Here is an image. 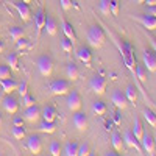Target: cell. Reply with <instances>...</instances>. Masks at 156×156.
Wrapping results in <instances>:
<instances>
[{"mask_svg": "<svg viewBox=\"0 0 156 156\" xmlns=\"http://www.w3.org/2000/svg\"><path fill=\"white\" fill-rule=\"evenodd\" d=\"M108 33V36L114 41V44L117 45V48H119V51H120V56H122V59H123V62H125V66L128 67V70L131 72V75L134 76V80H136V56H134V50H133V45L129 44L128 41H123V39H119L112 31H106ZM136 86H137V89L140 90V92H144V95H145V98H147V94H145V90H144V87L140 86V83L136 80Z\"/></svg>", "mask_w": 156, "mask_h": 156, "instance_id": "1", "label": "cell"}, {"mask_svg": "<svg viewBox=\"0 0 156 156\" xmlns=\"http://www.w3.org/2000/svg\"><path fill=\"white\" fill-rule=\"evenodd\" d=\"M87 41L94 48H100L106 41V33L100 25H90L87 30Z\"/></svg>", "mask_w": 156, "mask_h": 156, "instance_id": "2", "label": "cell"}, {"mask_svg": "<svg viewBox=\"0 0 156 156\" xmlns=\"http://www.w3.org/2000/svg\"><path fill=\"white\" fill-rule=\"evenodd\" d=\"M48 89L53 95H66L69 90L72 89L69 80H62V78H56L48 84Z\"/></svg>", "mask_w": 156, "mask_h": 156, "instance_id": "3", "label": "cell"}, {"mask_svg": "<svg viewBox=\"0 0 156 156\" xmlns=\"http://www.w3.org/2000/svg\"><path fill=\"white\" fill-rule=\"evenodd\" d=\"M37 70L42 76H50L51 72H53V59H51L48 55H41L36 61Z\"/></svg>", "mask_w": 156, "mask_h": 156, "instance_id": "4", "label": "cell"}, {"mask_svg": "<svg viewBox=\"0 0 156 156\" xmlns=\"http://www.w3.org/2000/svg\"><path fill=\"white\" fill-rule=\"evenodd\" d=\"M108 86V80L103 75H94L89 80V87L92 89V92H95L97 95H103Z\"/></svg>", "mask_w": 156, "mask_h": 156, "instance_id": "5", "label": "cell"}, {"mask_svg": "<svg viewBox=\"0 0 156 156\" xmlns=\"http://www.w3.org/2000/svg\"><path fill=\"white\" fill-rule=\"evenodd\" d=\"M66 105H67L69 111H72V112L81 109V95L78 94V90L70 89L66 94Z\"/></svg>", "mask_w": 156, "mask_h": 156, "instance_id": "6", "label": "cell"}, {"mask_svg": "<svg viewBox=\"0 0 156 156\" xmlns=\"http://www.w3.org/2000/svg\"><path fill=\"white\" fill-rule=\"evenodd\" d=\"M140 147H142V150H144L147 154H150V156L154 154L156 144H154V139H153V136L150 133L144 131V134H142V137H140Z\"/></svg>", "mask_w": 156, "mask_h": 156, "instance_id": "7", "label": "cell"}, {"mask_svg": "<svg viewBox=\"0 0 156 156\" xmlns=\"http://www.w3.org/2000/svg\"><path fill=\"white\" fill-rule=\"evenodd\" d=\"M45 17H47V12L44 9V6H41L36 12H34V25H36V37L39 39L42 30H44V25H45Z\"/></svg>", "mask_w": 156, "mask_h": 156, "instance_id": "8", "label": "cell"}, {"mask_svg": "<svg viewBox=\"0 0 156 156\" xmlns=\"http://www.w3.org/2000/svg\"><path fill=\"white\" fill-rule=\"evenodd\" d=\"M111 101L114 103V106L119 108V109H125L126 105H128L126 95H125V92H122L120 89H114V90H112V94H111Z\"/></svg>", "mask_w": 156, "mask_h": 156, "instance_id": "9", "label": "cell"}, {"mask_svg": "<svg viewBox=\"0 0 156 156\" xmlns=\"http://www.w3.org/2000/svg\"><path fill=\"white\" fill-rule=\"evenodd\" d=\"M2 106L3 109L8 112V114H16L17 109H19V103H17V98L12 97L11 94H6L2 100Z\"/></svg>", "mask_w": 156, "mask_h": 156, "instance_id": "10", "label": "cell"}, {"mask_svg": "<svg viewBox=\"0 0 156 156\" xmlns=\"http://www.w3.org/2000/svg\"><path fill=\"white\" fill-rule=\"evenodd\" d=\"M12 6H14L19 12V16L23 22H28L30 17H31V9H30V5L22 2V0H17V2H12Z\"/></svg>", "mask_w": 156, "mask_h": 156, "instance_id": "11", "label": "cell"}, {"mask_svg": "<svg viewBox=\"0 0 156 156\" xmlns=\"http://www.w3.org/2000/svg\"><path fill=\"white\" fill-rule=\"evenodd\" d=\"M142 59H144V66L150 72H156V53L148 48L142 51Z\"/></svg>", "mask_w": 156, "mask_h": 156, "instance_id": "12", "label": "cell"}, {"mask_svg": "<svg viewBox=\"0 0 156 156\" xmlns=\"http://www.w3.org/2000/svg\"><path fill=\"white\" fill-rule=\"evenodd\" d=\"M27 148L34 153V154H39L42 150V144H41V137H39L37 134H30L27 137Z\"/></svg>", "mask_w": 156, "mask_h": 156, "instance_id": "13", "label": "cell"}, {"mask_svg": "<svg viewBox=\"0 0 156 156\" xmlns=\"http://www.w3.org/2000/svg\"><path fill=\"white\" fill-rule=\"evenodd\" d=\"M39 117H41V109H39L37 105H33V106L25 108V111H23V119H25V120L34 123V122L39 120Z\"/></svg>", "mask_w": 156, "mask_h": 156, "instance_id": "14", "label": "cell"}, {"mask_svg": "<svg viewBox=\"0 0 156 156\" xmlns=\"http://www.w3.org/2000/svg\"><path fill=\"white\" fill-rule=\"evenodd\" d=\"M72 120H73L75 128L80 129V131H84V129L87 128V117H86V114L81 112V111H75Z\"/></svg>", "mask_w": 156, "mask_h": 156, "instance_id": "15", "label": "cell"}, {"mask_svg": "<svg viewBox=\"0 0 156 156\" xmlns=\"http://www.w3.org/2000/svg\"><path fill=\"white\" fill-rule=\"evenodd\" d=\"M76 56H78V59L84 64V66H90V61H92V51H90L89 47H86V45L78 47Z\"/></svg>", "mask_w": 156, "mask_h": 156, "instance_id": "16", "label": "cell"}, {"mask_svg": "<svg viewBox=\"0 0 156 156\" xmlns=\"http://www.w3.org/2000/svg\"><path fill=\"white\" fill-rule=\"evenodd\" d=\"M123 142H125V144H126L128 147H133V148H136V151H142L140 142H139V139L134 136V133L131 131V129H128V131H125Z\"/></svg>", "mask_w": 156, "mask_h": 156, "instance_id": "17", "label": "cell"}, {"mask_svg": "<svg viewBox=\"0 0 156 156\" xmlns=\"http://www.w3.org/2000/svg\"><path fill=\"white\" fill-rule=\"evenodd\" d=\"M41 117L42 120H48V122H55L56 117H58V111L53 105H47L44 106V109L41 111Z\"/></svg>", "mask_w": 156, "mask_h": 156, "instance_id": "18", "label": "cell"}, {"mask_svg": "<svg viewBox=\"0 0 156 156\" xmlns=\"http://www.w3.org/2000/svg\"><path fill=\"white\" fill-rule=\"evenodd\" d=\"M137 19L147 30H156V17L154 16H151V14L147 12V14H140Z\"/></svg>", "mask_w": 156, "mask_h": 156, "instance_id": "19", "label": "cell"}, {"mask_svg": "<svg viewBox=\"0 0 156 156\" xmlns=\"http://www.w3.org/2000/svg\"><path fill=\"white\" fill-rule=\"evenodd\" d=\"M61 27H62V33L66 34V37H69L72 42H75V41H76V34H75V28H73V25H72L69 20L62 19Z\"/></svg>", "mask_w": 156, "mask_h": 156, "instance_id": "20", "label": "cell"}, {"mask_svg": "<svg viewBox=\"0 0 156 156\" xmlns=\"http://www.w3.org/2000/svg\"><path fill=\"white\" fill-rule=\"evenodd\" d=\"M44 30H45V33H47L48 36H55V34H56V31H58V23H56V20H55L53 17H51L50 14H47V17H45Z\"/></svg>", "mask_w": 156, "mask_h": 156, "instance_id": "21", "label": "cell"}, {"mask_svg": "<svg viewBox=\"0 0 156 156\" xmlns=\"http://www.w3.org/2000/svg\"><path fill=\"white\" fill-rule=\"evenodd\" d=\"M17 84L12 78H6V80H0V87H2V90L5 94H11V92H14V90L17 89Z\"/></svg>", "mask_w": 156, "mask_h": 156, "instance_id": "22", "label": "cell"}, {"mask_svg": "<svg viewBox=\"0 0 156 156\" xmlns=\"http://www.w3.org/2000/svg\"><path fill=\"white\" fill-rule=\"evenodd\" d=\"M111 142H112V147H114V150H115V151H122V150H123L125 142H123V137H122V134H120V133L114 131V133H112V136H111Z\"/></svg>", "mask_w": 156, "mask_h": 156, "instance_id": "23", "label": "cell"}, {"mask_svg": "<svg viewBox=\"0 0 156 156\" xmlns=\"http://www.w3.org/2000/svg\"><path fill=\"white\" fill-rule=\"evenodd\" d=\"M76 150H78V142H75V140H69L67 144L64 145L61 154H64V156H76Z\"/></svg>", "mask_w": 156, "mask_h": 156, "instance_id": "24", "label": "cell"}, {"mask_svg": "<svg viewBox=\"0 0 156 156\" xmlns=\"http://www.w3.org/2000/svg\"><path fill=\"white\" fill-rule=\"evenodd\" d=\"M125 95H126V100H128L129 103H133V105H134V103H136V100H137V86L129 83V84L126 86Z\"/></svg>", "mask_w": 156, "mask_h": 156, "instance_id": "25", "label": "cell"}, {"mask_svg": "<svg viewBox=\"0 0 156 156\" xmlns=\"http://www.w3.org/2000/svg\"><path fill=\"white\" fill-rule=\"evenodd\" d=\"M37 129L41 133H47V134H51V133H55L56 131V125L55 122H48V120H42L41 123H39Z\"/></svg>", "mask_w": 156, "mask_h": 156, "instance_id": "26", "label": "cell"}, {"mask_svg": "<svg viewBox=\"0 0 156 156\" xmlns=\"http://www.w3.org/2000/svg\"><path fill=\"white\" fill-rule=\"evenodd\" d=\"M66 75L70 81H75L78 80V76H80V72H78V67L75 66L73 62H69L67 66H66Z\"/></svg>", "mask_w": 156, "mask_h": 156, "instance_id": "27", "label": "cell"}, {"mask_svg": "<svg viewBox=\"0 0 156 156\" xmlns=\"http://www.w3.org/2000/svg\"><path fill=\"white\" fill-rule=\"evenodd\" d=\"M6 62H8V66H9L11 70H17L19 69V56H17V53L6 55Z\"/></svg>", "mask_w": 156, "mask_h": 156, "instance_id": "28", "label": "cell"}, {"mask_svg": "<svg viewBox=\"0 0 156 156\" xmlns=\"http://www.w3.org/2000/svg\"><path fill=\"white\" fill-rule=\"evenodd\" d=\"M136 80L139 83H147V69H145V66H137L136 64Z\"/></svg>", "mask_w": 156, "mask_h": 156, "instance_id": "29", "label": "cell"}, {"mask_svg": "<svg viewBox=\"0 0 156 156\" xmlns=\"http://www.w3.org/2000/svg\"><path fill=\"white\" fill-rule=\"evenodd\" d=\"M11 134H12V137H14V139L22 140L25 137V128H23V125H14V126H12V129H11Z\"/></svg>", "mask_w": 156, "mask_h": 156, "instance_id": "30", "label": "cell"}, {"mask_svg": "<svg viewBox=\"0 0 156 156\" xmlns=\"http://www.w3.org/2000/svg\"><path fill=\"white\" fill-rule=\"evenodd\" d=\"M131 131L134 133V136L139 139V142H140V137H142V134H144V125H142V122L139 120V119H134V125H133V129Z\"/></svg>", "mask_w": 156, "mask_h": 156, "instance_id": "31", "label": "cell"}, {"mask_svg": "<svg viewBox=\"0 0 156 156\" xmlns=\"http://www.w3.org/2000/svg\"><path fill=\"white\" fill-rule=\"evenodd\" d=\"M142 114H144V119L147 120V123H150L151 126L156 128V114L150 108H145L144 111H142Z\"/></svg>", "mask_w": 156, "mask_h": 156, "instance_id": "32", "label": "cell"}, {"mask_svg": "<svg viewBox=\"0 0 156 156\" xmlns=\"http://www.w3.org/2000/svg\"><path fill=\"white\" fill-rule=\"evenodd\" d=\"M23 34H25V30L22 28V27H11L9 28V36H11V39L12 41H17V39H20V37H23Z\"/></svg>", "mask_w": 156, "mask_h": 156, "instance_id": "33", "label": "cell"}, {"mask_svg": "<svg viewBox=\"0 0 156 156\" xmlns=\"http://www.w3.org/2000/svg\"><path fill=\"white\" fill-rule=\"evenodd\" d=\"M92 111H94V114H97V115H103V114L106 112V105H105L101 100H97V101L92 103Z\"/></svg>", "mask_w": 156, "mask_h": 156, "instance_id": "34", "label": "cell"}, {"mask_svg": "<svg viewBox=\"0 0 156 156\" xmlns=\"http://www.w3.org/2000/svg\"><path fill=\"white\" fill-rule=\"evenodd\" d=\"M98 9L103 16H109L111 14V6H109V0H100Z\"/></svg>", "mask_w": 156, "mask_h": 156, "instance_id": "35", "label": "cell"}, {"mask_svg": "<svg viewBox=\"0 0 156 156\" xmlns=\"http://www.w3.org/2000/svg\"><path fill=\"white\" fill-rule=\"evenodd\" d=\"M89 153H90V145H89V142H83V144H78L76 156H87Z\"/></svg>", "mask_w": 156, "mask_h": 156, "instance_id": "36", "label": "cell"}, {"mask_svg": "<svg viewBox=\"0 0 156 156\" xmlns=\"http://www.w3.org/2000/svg\"><path fill=\"white\" fill-rule=\"evenodd\" d=\"M61 48L66 51V53H72V50H73V42L70 41L69 37H62V39H61Z\"/></svg>", "mask_w": 156, "mask_h": 156, "instance_id": "37", "label": "cell"}, {"mask_svg": "<svg viewBox=\"0 0 156 156\" xmlns=\"http://www.w3.org/2000/svg\"><path fill=\"white\" fill-rule=\"evenodd\" d=\"M33 105H36V98L33 95H30V94H25L22 97V106L28 108V106H33Z\"/></svg>", "mask_w": 156, "mask_h": 156, "instance_id": "38", "label": "cell"}, {"mask_svg": "<svg viewBox=\"0 0 156 156\" xmlns=\"http://www.w3.org/2000/svg\"><path fill=\"white\" fill-rule=\"evenodd\" d=\"M48 150H50V154H51V156H59L61 151H62V147L59 145V142H51L50 147H48Z\"/></svg>", "mask_w": 156, "mask_h": 156, "instance_id": "39", "label": "cell"}, {"mask_svg": "<svg viewBox=\"0 0 156 156\" xmlns=\"http://www.w3.org/2000/svg\"><path fill=\"white\" fill-rule=\"evenodd\" d=\"M16 90L19 92V95H20V97H23L25 94H28V83L25 81V80H22V81L17 84V89H16Z\"/></svg>", "mask_w": 156, "mask_h": 156, "instance_id": "40", "label": "cell"}, {"mask_svg": "<svg viewBox=\"0 0 156 156\" xmlns=\"http://www.w3.org/2000/svg\"><path fill=\"white\" fill-rule=\"evenodd\" d=\"M16 48L17 50H25V48H30V42L27 41L25 37H20L16 41Z\"/></svg>", "mask_w": 156, "mask_h": 156, "instance_id": "41", "label": "cell"}, {"mask_svg": "<svg viewBox=\"0 0 156 156\" xmlns=\"http://www.w3.org/2000/svg\"><path fill=\"white\" fill-rule=\"evenodd\" d=\"M11 78V69L8 66H0V80Z\"/></svg>", "mask_w": 156, "mask_h": 156, "instance_id": "42", "label": "cell"}, {"mask_svg": "<svg viewBox=\"0 0 156 156\" xmlns=\"http://www.w3.org/2000/svg\"><path fill=\"white\" fill-rule=\"evenodd\" d=\"M109 6H111V14H112V16L119 14V8H120L119 0H109Z\"/></svg>", "mask_w": 156, "mask_h": 156, "instance_id": "43", "label": "cell"}, {"mask_svg": "<svg viewBox=\"0 0 156 156\" xmlns=\"http://www.w3.org/2000/svg\"><path fill=\"white\" fill-rule=\"evenodd\" d=\"M59 3H61V8H62L64 11L70 9V8H72V5H73L72 0H59Z\"/></svg>", "mask_w": 156, "mask_h": 156, "instance_id": "44", "label": "cell"}, {"mask_svg": "<svg viewBox=\"0 0 156 156\" xmlns=\"http://www.w3.org/2000/svg\"><path fill=\"white\" fill-rule=\"evenodd\" d=\"M12 123H14V125H23V119H22V117H19V115H16L14 120H12Z\"/></svg>", "mask_w": 156, "mask_h": 156, "instance_id": "45", "label": "cell"}, {"mask_svg": "<svg viewBox=\"0 0 156 156\" xmlns=\"http://www.w3.org/2000/svg\"><path fill=\"white\" fill-rule=\"evenodd\" d=\"M148 14L156 17V6H148Z\"/></svg>", "mask_w": 156, "mask_h": 156, "instance_id": "46", "label": "cell"}, {"mask_svg": "<svg viewBox=\"0 0 156 156\" xmlns=\"http://www.w3.org/2000/svg\"><path fill=\"white\" fill-rule=\"evenodd\" d=\"M144 3H147V6H156V0H145Z\"/></svg>", "mask_w": 156, "mask_h": 156, "instance_id": "47", "label": "cell"}, {"mask_svg": "<svg viewBox=\"0 0 156 156\" xmlns=\"http://www.w3.org/2000/svg\"><path fill=\"white\" fill-rule=\"evenodd\" d=\"M150 42H151V45L154 48V53H156V37H150Z\"/></svg>", "mask_w": 156, "mask_h": 156, "instance_id": "48", "label": "cell"}, {"mask_svg": "<svg viewBox=\"0 0 156 156\" xmlns=\"http://www.w3.org/2000/svg\"><path fill=\"white\" fill-rule=\"evenodd\" d=\"M5 50V44H3V41H0V51H3Z\"/></svg>", "mask_w": 156, "mask_h": 156, "instance_id": "49", "label": "cell"}, {"mask_svg": "<svg viewBox=\"0 0 156 156\" xmlns=\"http://www.w3.org/2000/svg\"><path fill=\"white\" fill-rule=\"evenodd\" d=\"M2 123H3V119H2V114H0V128H2Z\"/></svg>", "mask_w": 156, "mask_h": 156, "instance_id": "50", "label": "cell"}, {"mask_svg": "<svg viewBox=\"0 0 156 156\" xmlns=\"http://www.w3.org/2000/svg\"><path fill=\"white\" fill-rule=\"evenodd\" d=\"M136 2H137V3H144V2H145V0H136Z\"/></svg>", "mask_w": 156, "mask_h": 156, "instance_id": "51", "label": "cell"}, {"mask_svg": "<svg viewBox=\"0 0 156 156\" xmlns=\"http://www.w3.org/2000/svg\"><path fill=\"white\" fill-rule=\"evenodd\" d=\"M22 2H25V3H30V2H31V0H22Z\"/></svg>", "mask_w": 156, "mask_h": 156, "instance_id": "52", "label": "cell"}, {"mask_svg": "<svg viewBox=\"0 0 156 156\" xmlns=\"http://www.w3.org/2000/svg\"><path fill=\"white\" fill-rule=\"evenodd\" d=\"M0 25H2V20H0Z\"/></svg>", "mask_w": 156, "mask_h": 156, "instance_id": "53", "label": "cell"}]
</instances>
